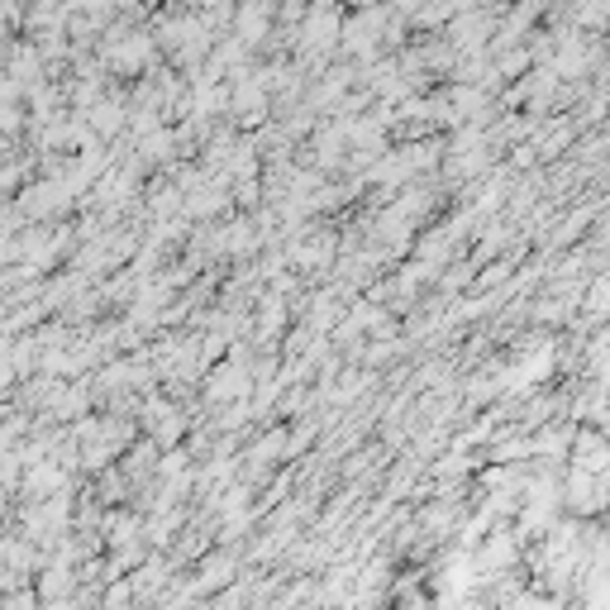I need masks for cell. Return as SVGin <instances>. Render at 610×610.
Masks as SVG:
<instances>
[{
	"mask_svg": "<svg viewBox=\"0 0 610 610\" xmlns=\"http://www.w3.org/2000/svg\"><path fill=\"white\" fill-rule=\"evenodd\" d=\"M119 124H124V110H119V105H96V110H91V129H96L100 139Z\"/></svg>",
	"mask_w": 610,
	"mask_h": 610,
	"instance_id": "obj_3",
	"label": "cell"
},
{
	"mask_svg": "<svg viewBox=\"0 0 610 610\" xmlns=\"http://www.w3.org/2000/svg\"><path fill=\"white\" fill-rule=\"evenodd\" d=\"M573 468L610 472V439H606V434H596V429L573 434Z\"/></svg>",
	"mask_w": 610,
	"mask_h": 610,
	"instance_id": "obj_1",
	"label": "cell"
},
{
	"mask_svg": "<svg viewBox=\"0 0 610 610\" xmlns=\"http://www.w3.org/2000/svg\"><path fill=\"white\" fill-rule=\"evenodd\" d=\"M248 391V373L238 363H229V367H220L215 373V381H210V401H234V396H244Z\"/></svg>",
	"mask_w": 610,
	"mask_h": 610,
	"instance_id": "obj_2",
	"label": "cell"
},
{
	"mask_svg": "<svg viewBox=\"0 0 610 610\" xmlns=\"http://www.w3.org/2000/svg\"><path fill=\"white\" fill-rule=\"evenodd\" d=\"M587 310L601 320V315H610V277H601V282L591 286V296H587Z\"/></svg>",
	"mask_w": 610,
	"mask_h": 610,
	"instance_id": "obj_4",
	"label": "cell"
}]
</instances>
